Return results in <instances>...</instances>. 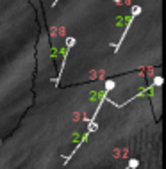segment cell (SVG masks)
Here are the masks:
<instances>
[{
	"label": "cell",
	"instance_id": "obj_1",
	"mask_svg": "<svg viewBox=\"0 0 166 169\" xmlns=\"http://www.w3.org/2000/svg\"><path fill=\"white\" fill-rule=\"evenodd\" d=\"M139 166V162L136 160V158H130V160H129V166H127V169H136Z\"/></svg>",
	"mask_w": 166,
	"mask_h": 169
},
{
	"label": "cell",
	"instance_id": "obj_2",
	"mask_svg": "<svg viewBox=\"0 0 166 169\" xmlns=\"http://www.w3.org/2000/svg\"><path fill=\"white\" fill-rule=\"evenodd\" d=\"M154 84H155V87H159V86H163V78H161V77H157V78L154 80Z\"/></svg>",
	"mask_w": 166,
	"mask_h": 169
}]
</instances>
